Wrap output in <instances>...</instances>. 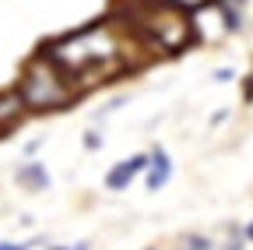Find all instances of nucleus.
Returning <instances> with one entry per match:
<instances>
[{
  "mask_svg": "<svg viewBox=\"0 0 253 250\" xmlns=\"http://www.w3.org/2000/svg\"><path fill=\"white\" fill-rule=\"evenodd\" d=\"M18 183L28 187V191H46V187H49V173L39 162H28V166L18 169Z\"/></svg>",
  "mask_w": 253,
  "mask_h": 250,
  "instance_id": "obj_6",
  "label": "nucleus"
},
{
  "mask_svg": "<svg viewBox=\"0 0 253 250\" xmlns=\"http://www.w3.org/2000/svg\"><path fill=\"white\" fill-rule=\"evenodd\" d=\"M183 250H214V243L208 236H186L183 240Z\"/></svg>",
  "mask_w": 253,
  "mask_h": 250,
  "instance_id": "obj_8",
  "label": "nucleus"
},
{
  "mask_svg": "<svg viewBox=\"0 0 253 250\" xmlns=\"http://www.w3.org/2000/svg\"><path fill=\"white\" fill-rule=\"evenodd\" d=\"M236 4H246V0H236Z\"/></svg>",
  "mask_w": 253,
  "mask_h": 250,
  "instance_id": "obj_13",
  "label": "nucleus"
},
{
  "mask_svg": "<svg viewBox=\"0 0 253 250\" xmlns=\"http://www.w3.org/2000/svg\"><path fill=\"white\" fill-rule=\"evenodd\" d=\"M49 60L67 74H88V71H116L120 67V46L109 25H91L78 36H67L49 46Z\"/></svg>",
  "mask_w": 253,
  "mask_h": 250,
  "instance_id": "obj_1",
  "label": "nucleus"
},
{
  "mask_svg": "<svg viewBox=\"0 0 253 250\" xmlns=\"http://www.w3.org/2000/svg\"><path fill=\"white\" fill-rule=\"evenodd\" d=\"M169 173H172L169 155H166L162 148H155V155H151V169H148V191H158V187H166Z\"/></svg>",
  "mask_w": 253,
  "mask_h": 250,
  "instance_id": "obj_5",
  "label": "nucleus"
},
{
  "mask_svg": "<svg viewBox=\"0 0 253 250\" xmlns=\"http://www.w3.org/2000/svg\"><path fill=\"white\" fill-rule=\"evenodd\" d=\"M21 109H25V99L18 96V92L0 96V127H11V123L21 116Z\"/></svg>",
  "mask_w": 253,
  "mask_h": 250,
  "instance_id": "obj_7",
  "label": "nucleus"
},
{
  "mask_svg": "<svg viewBox=\"0 0 253 250\" xmlns=\"http://www.w3.org/2000/svg\"><path fill=\"white\" fill-rule=\"evenodd\" d=\"M246 240H253V226H250V229H246Z\"/></svg>",
  "mask_w": 253,
  "mask_h": 250,
  "instance_id": "obj_12",
  "label": "nucleus"
},
{
  "mask_svg": "<svg viewBox=\"0 0 253 250\" xmlns=\"http://www.w3.org/2000/svg\"><path fill=\"white\" fill-rule=\"evenodd\" d=\"M18 96L25 99L28 109H60L74 96V88L63 81V74L53 60H32L21 74Z\"/></svg>",
  "mask_w": 253,
  "mask_h": 250,
  "instance_id": "obj_2",
  "label": "nucleus"
},
{
  "mask_svg": "<svg viewBox=\"0 0 253 250\" xmlns=\"http://www.w3.org/2000/svg\"><path fill=\"white\" fill-rule=\"evenodd\" d=\"M144 166H151L144 155H134V159H126V162H120L116 169H109V176H106V187L109 191H126V183H130Z\"/></svg>",
  "mask_w": 253,
  "mask_h": 250,
  "instance_id": "obj_4",
  "label": "nucleus"
},
{
  "mask_svg": "<svg viewBox=\"0 0 253 250\" xmlns=\"http://www.w3.org/2000/svg\"><path fill=\"white\" fill-rule=\"evenodd\" d=\"M176 7H186V11H194V7H201V4H208V0H172Z\"/></svg>",
  "mask_w": 253,
  "mask_h": 250,
  "instance_id": "obj_9",
  "label": "nucleus"
},
{
  "mask_svg": "<svg viewBox=\"0 0 253 250\" xmlns=\"http://www.w3.org/2000/svg\"><path fill=\"white\" fill-rule=\"evenodd\" d=\"M144 25H148V32L158 39L162 50H179L186 43V21L176 11H148Z\"/></svg>",
  "mask_w": 253,
  "mask_h": 250,
  "instance_id": "obj_3",
  "label": "nucleus"
},
{
  "mask_svg": "<svg viewBox=\"0 0 253 250\" xmlns=\"http://www.w3.org/2000/svg\"><path fill=\"white\" fill-rule=\"evenodd\" d=\"M49 250H88L84 243H78V247H49Z\"/></svg>",
  "mask_w": 253,
  "mask_h": 250,
  "instance_id": "obj_11",
  "label": "nucleus"
},
{
  "mask_svg": "<svg viewBox=\"0 0 253 250\" xmlns=\"http://www.w3.org/2000/svg\"><path fill=\"white\" fill-rule=\"evenodd\" d=\"M0 250H25V243H0Z\"/></svg>",
  "mask_w": 253,
  "mask_h": 250,
  "instance_id": "obj_10",
  "label": "nucleus"
}]
</instances>
